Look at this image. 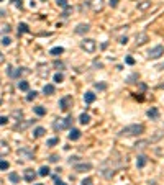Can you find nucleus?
I'll return each mask as SVG.
<instances>
[{
  "label": "nucleus",
  "instance_id": "obj_1",
  "mask_svg": "<svg viewBox=\"0 0 164 185\" xmlns=\"http://www.w3.org/2000/svg\"><path fill=\"white\" fill-rule=\"evenodd\" d=\"M144 131V126L143 125H130V126H125L123 130H120L118 134L120 136H138Z\"/></svg>",
  "mask_w": 164,
  "mask_h": 185
},
{
  "label": "nucleus",
  "instance_id": "obj_2",
  "mask_svg": "<svg viewBox=\"0 0 164 185\" xmlns=\"http://www.w3.org/2000/svg\"><path fill=\"white\" fill-rule=\"evenodd\" d=\"M71 125H72V116H67V118H57L53 123V128H54V131H62L66 128H71Z\"/></svg>",
  "mask_w": 164,
  "mask_h": 185
},
{
  "label": "nucleus",
  "instance_id": "obj_3",
  "mask_svg": "<svg viewBox=\"0 0 164 185\" xmlns=\"http://www.w3.org/2000/svg\"><path fill=\"white\" fill-rule=\"evenodd\" d=\"M81 48L85 51V53L92 54L94 51L97 49V43H95V40H90V38H87V40H85V38H84V40L81 41Z\"/></svg>",
  "mask_w": 164,
  "mask_h": 185
},
{
  "label": "nucleus",
  "instance_id": "obj_4",
  "mask_svg": "<svg viewBox=\"0 0 164 185\" xmlns=\"http://www.w3.org/2000/svg\"><path fill=\"white\" fill-rule=\"evenodd\" d=\"M163 54H164V46L158 44V46H154V48H151V49H149L148 57H149V59H159Z\"/></svg>",
  "mask_w": 164,
  "mask_h": 185
},
{
  "label": "nucleus",
  "instance_id": "obj_5",
  "mask_svg": "<svg viewBox=\"0 0 164 185\" xmlns=\"http://www.w3.org/2000/svg\"><path fill=\"white\" fill-rule=\"evenodd\" d=\"M72 97L71 95H66V97H62L61 100H59V108H61L62 111H67L69 108L72 106Z\"/></svg>",
  "mask_w": 164,
  "mask_h": 185
},
{
  "label": "nucleus",
  "instance_id": "obj_6",
  "mask_svg": "<svg viewBox=\"0 0 164 185\" xmlns=\"http://www.w3.org/2000/svg\"><path fill=\"white\" fill-rule=\"evenodd\" d=\"M18 156H20V159H33V151L28 149V147H20L18 149Z\"/></svg>",
  "mask_w": 164,
  "mask_h": 185
},
{
  "label": "nucleus",
  "instance_id": "obj_7",
  "mask_svg": "<svg viewBox=\"0 0 164 185\" xmlns=\"http://www.w3.org/2000/svg\"><path fill=\"white\" fill-rule=\"evenodd\" d=\"M35 121L36 120H30V121H23V120H21V121H18V123L13 126V130H15V131H23V130H26L30 125H33Z\"/></svg>",
  "mask_w": 164,
  "mask_h": 185
},
{
  "label": "nucleus",
  "instance_id": "obj_8",
  "mask_svg": "<svg viewBox=\"0 0 164 185\" xmlns=\"http://www.w3.org/2000/svg\"><path fill=\"white\" fill-rule=\"evenodd\" d=\"M92 169V164L90 162H81V164H76L74 165V170L76 172H87V170Z\"/></svg>",
  "mask_w": 164,
  "mask_h": 185
},
{
  "label": "nucleus",
  "instance_id": "obj_9",
  "mask_svg": "<svg viewBox=\"0 0 164 185\" xmlns=\"http://www.w3.org/2000/svg\"><path fill=\"white\" fill-rule=\"evenodd\" d=\"M89 30H90V26H89L87 23H79L74 31H76V35H85Z\"/></svg>",
  "mask_w": 164,
  "mask_h": 185
},
{
  "label": "nucleus",
  "instance_id": "obj_10",
  "mask_svg": "<svg viewBox=\"0 0 164 185\" xmlns=\"http://www.w3.org/2000/svg\"><path fill=\"white\" fill-rule=\"evenodd\" d=\"M136 8H138V10H141V12H146V10H149V8H151V2H149V0L138 2V3H136Z\"/></svg>",
  "mask_w": 164,
  "mask_h": 185
},
{
  "label": "nucleus",
  "instance_id": "obj_11",
  "mask_svg": "<svg viewBox=\"0 0 164 185\" xmlns=\"http://www.w3.org/2000/svg\"><path fill=\"white\" fill-rule=\"evenodd\" d=\"M146 115H148V118H151V120H158L159 118V110L156 106H151V108L146 111Z\"/></svg>",
  "mask_w": 164,
  "mask_h": 185
},
{
  "label": "nucleus",
  "instance_id": "obj_12",
  "mask_svg": "<svg viewBox=\"0 0 164 185\" xmlns=\"http://www.w3.org/2000/svg\"><path fill=\"white\" fill-rule=\"evenodd\" d=\"M103 5V0H87V7H94L95 10H100Z\"/></svg>",
  "mask_w": 164,
  "mask_h": 185
},
{
  "label": "nucleus",
  "instance_id": "obj_13",
  "mask_svg": "<svg viewBox=\"0 0 164 185\" xmlns=\"http://www.w3.org/2000/svg\"><path fill=\"white\" fill-rule=\"evenodd\" d=\"M81 130H77V128H72L71 133H69V139L71 141H77V139H81Z\"/></svg>",
  "mask_w": 164,
  "mask_h": 185
},
{
  "label": "nucleus",
  "instance_id": "obj_14",
  "mask_svg": "<svg viewBox=\"0 0 164 185\" xmlns=\"http://www.w3.org/2000/svg\"><path fill=\"white\" fill-rule=\"evenodd\" d=\"M36 175H38V174H35V170H31V169H26L25 170V180H26V182H30V184L36 179Z\"/></svg>",
  "mask_w": 164,
  "mask_h": 185
},
{
  "label": "nucleus",
  "instance_id": "obj_15",
  "mask_svg": "<svg viewBox=\"0 0 164 185\" xmlns=\"http://www.w3.org/2000/svg\"><path fill=\"white\" fill-rule=\"evenodd\" d=\"M84 102L85 103H94L95 102V94L94 92H85L84 94Z\"/></svg>",
  "mask_w": 164,
  "mask_h": 185
},
{
  "label": "nucleus",
  "instance_id": "obj_16",
  "mask_svg": "<svg viewBox=\"0 0 164 185\" xmlns=\"http://www.w3.org/2000/svg\"><path fill=\"white\" fill-rule=\"evenodd\" d=\"M148 41V35L146 33H138L136 35V44H144Z\"/></svg>",
  "mask_w": 164,
  "mask_h": 185
},
{
  "label": "nucleus",
  "instance_id": "obj_17",
  "mask_svg": "<svg viewBox=\"0 0 164 185\" xmlns=\"http://www.w3.org/2000/svg\"><path fill=\"white\" fill-rule=\"evenodd\" d=\"M23 33H30V26L26 23H18V36L23 35Z\"/></svg>",
  "mask_w": 164,
  "mask_h": 185
},
{
  "label": "nucleus",
  "instance_id": "obj_18",
  "mask_svg": "<svg viewBox=\"0 0 164 185\" xmlns=\"http://www.w3.org/2000/svg\"><path fill=\"white\" fill-rule=\"evenodd\" d=\"M148 159H146V156H138V159H136V165H138V169H143L144 165H146Z\"/></svg>",
  "mask_w": 164,
  "mask_h": 185
},
{
  "label": "nucleus",
  "instance_id": "obj_19",
  "mask_svg": "<svg viewBox=\"0 0 164 185\" xmlns=\"http://www.w3.org/2000/svg\"><path fill=\"white\" fill-rule=\"evenodd\" d=\"M62 53H64V48H62V46H56V48H53V49L49 51V54L54 56V57L59 56V54H62Z\"/></svg>",
  "mask_w": 164,
  "mask_h": 185
},
{
  "label": "nucleus",
  "instance_id": "obj_20",
  "mask_svg": "<svg viewBox=\"0 0 164 185\" xmlns=\"http://www.w3.org/2000/svg\"><path fill=\"white\" fill-rule=\"evenodd\" d=\"M43 92H44L46 95H53V94H54V85H53V84H46L44 87H43Z\"/></svg>",
  "mask_w": 164,
  "mask_h": 185
},
{
  "label": "nucleus",
  "instance_id": "obj_21",
  "mask_svg": "<svg viewBox=\"0 0 164 185\" xmlns=\"http://www.w3.org/2000/svg\"><path fill=\"white\" fill-rule=\"evenodd\" d=\"M79 121H81L82 125H89V123H90V115H89V113H82V115L79 116Z\"/></svg>",
  "mask_w": 164,
  "mask_h": 185
},
{
  "label": "nucleus",
  "instance_id": "obj_22",
  "mask_svg": "<svg viewBox=\"0 0 164 185\" xmlns=\"http://www.w3.org/2000/svg\"><path fill=\"white\" fill-rule=\"evenodd\" d=\"M44 133H46V130L41 128V126H38V128L33 131V136H35V138H41V136H44Z\"/></svg>",
  "mask_w": 164,
  "mask_h": 185
},
{
  "label": "nucleus",
  "instance_id": "obj_23",
  "mask_svg": "<svg viewBox=\"0 0 164 185\" xmlns=\"http://www.w3.org/2000/svg\"><path fill=\"white\" fill-rule=\"evenodd\" d=\"M33 110H35V113H36V115H38V116H43V115H46V108H44V106H41V105L35 106Z\"/></svg>",
  "mask_w": 164,
  "mask_h": 185
},
{
  "label": "nucleus",
  "instance_id": "obj_24",
  "mask_svg": "<svg viewBox=\"0 0 164 185\" xmlns=\"http://www.w3.org/2000/svg\"><path fill=\"white\" fill-rule=\"evenodd\" d=\"M8 179H10L12 184H18L20 182V175L16 174V172H10V175H8Z\"/></svg>",
  "mask_w": 164,
  "mask_h": 185
},
{
  "label": "nucleus",
  "instance_id": "obj_25",
  "mask_svg": "<svg viewBox=\"0 0 164 185\" xmlns=\"http://www.w3.org/2000/svg\"><path fill=\"white\" fill-rule=\"evenodd\" d=\"M18 89L23 90V92H28V90H30V84H28L26 80H21V82H18Z\"/></svg>",
  "mask_w": 164,
  "mask_h": 185
},
{
  "label": "nucleus",
  "instance_id": "obj_26",
  "mask_svg": "<svg viewBox=\"0 0 164 185\" xmlns=\"http://www.w3.org/2000/svg\"><path fill=\"white\" fill-rule=\"evenodd\" d=\"M8 144H5L3 141H0V156H3V154H8Z\"/></svg>",
  "mask_w": 164,
  "mask_h": 185
},
{
  "label": "nucleus",
  "instance_id": "obj_27",
  "mask_svg": "<svg viewBox=\"0 0 164 185\" xmlns=\"http://www.w3.org/2000/svg\"><path fill=\"white\" fill-rule=\"evenodd\" d=\"M49 172H51V170H49V167H48V165H43V167L40 169V172H38V175H41V177H46V175H49Z\"/></svg>",
  "mask_w": 164,
  "mask_h": 185
},
{
  "label": "nucleus",
  "instance_id": "obj_28",
  "mask_svg": "<svg viewBox=\"0 0 164 185\" xmlns=\"http://www.w3.org/2000/svg\"><path fill=\"white\" fill-rule=\"evenodd\" d=\"M10 25H8V23H0V33H2V35H3V33H10Z\"/></svg>",
  "mask_w": 164,
  "mask_h": 185
},
{
  "label": "nucleus",
  "instance_id": "obj_29",
  "mask_svg": "<svg viewBox=\"0 0 164 185\" xmlns=\"http://www.w3.org/2000/svg\"><path fill=\"white\" fill-rule=\"evenodd\" d=\"M36 97H38V92H36V90H31V92H28V95H26V100H28V102H33Z\"/></svg>",
  "mask_w": 164,
  "mask_h": 185
},
{
  "label": "nucleus",
  "instance_id": "obj_30",
  "mask_svg": "<svg viewBox=\"0 0 164 185\" xmlns=\"http://www.w3.org/2000/svg\"><path fill=\"white\" fill-rule=\"evenodd\" d=\"M12 116H13V118H16L18 121H21V118H23V111H21V110H15L13 113H12Z\"/></svg>",
  "mask_w": 164,
  "mask_h": 185
},
{
  "label": "nucleus",
  "instance_id": "obj_31",
  "mask_svg": "<svg viewBox=\"0 0 164 185\" xmlns=\"http://www.w3.org/2000/svg\"><path fill=\"white\" fill-rule=\"evenodd\" d=\"M10 167V164H8V160L5 159H0V170H7Z\"/></svg>",
  "mask_w": 164,
  "mask_h": 185
},
{
  "label": "nucleus",
  "instance_id": "obj_32",
  "mask_svg": "<svg viewBox=\"0 0 164 185\" xmlns=\"http://www.w3.org/2000/svg\"><path fill=\"white\" fill-rule=\"evenodd\" d=\"M62 80H64V75H62L61 72H57V74H54V82H56V84H61Z\"/></svg>",
  "mask_w": 164,
  "mask_h": 185
},
{
  "label": "nucleus",
  "instance_id": "obj_33",
  "mask_svg": "<svg viewBox=\"0 0 164 185\" xmlns=\"http://www.w3.org/2000/svg\"><path fill=\"white\" fill-rule=\"evenodd\" d=\"M71 12H72V7L67 5L66 8H64V12H62V18H67V16L71 15Z\"/></svg>",
  "mask_w": 164,
  "mask_h": 185
},
{
  "label": "nucleus",
  "instance_id": "obj_34",
  "mask_svg": "<svg viewBox=\"0 0 164 185\" xmlns=\"http://www.w3.org/2000/svg\"><path fill=\"white\" fill-rule=\"evenodd\" d=\"M2 44H3V46H10L12 44V40L8 38V36H3V38H2Z\"/></svg>",
  "mask_w": 164,
  "mask_h": 185
},
{
  "label": "nucleus",
  "instance_id": "obj_35",
  "mask_svg": "<svg viewBox=\"0 0 164 185\" xmlns=\"http://www.w3.org/2000/svg\"><path fill=\"white\" fill-rule=\"evenodd\" d=\"M56 3H57V7H62V8H66L69 3H67V0H56Z\"/></svg>",
  "mask_w": 164,
  "mask_h": 185
},
{
  "label": "nucleus",
  "instance_id": "obj_36",
  "mask_svg": "<svg viewBox=\"0 0 164 185\" xmlns=\"http://www.w3.org/2000/svg\"><path fill=\"white\" fill-rule=\"evenodd\" d=\"M57 143H59L57 138H51V139H48V146H56Z\"/></svg>",
  "mask_w": 164,
  "mask_h": 185
},
{
  "label": "nucleus",
  "instance_id": "obj_37",
  "mask_svg": "<svg viewBox=\"0 0 164 185\" xmlns=\"http://www.w3.org/2000/svg\"><path fill=\"white\" fill-rule=\"evenodd\" d=\"M40 74L44 77V75H48V66H41V69H40Z\"/></svg>",
  "mask_w": 164,
  "mask_h": 185
},
{
  "label": "nucleus",
  "instance_id": "obj_38",
  "mask_svg": "<svg viewBox=\"0 0 164 185\" xmlns=\"http://www.w3.org/2000/svg\"><path fill=\"white\" fill-rule=\"evenodd\" d=\"M94 182H92V179H90V177H87V179H84L82 180V184L81 185H92Z\"/></svg>",
  "mask_w": 164,
  "mask_h": 185
},
{
  "label": "nucleus",
  "instance_id": "obj_39",
  "mask_svg": "<svg viewBox=\"0 0 164 185\" xmlns=\"http://www.w3.org/2000/svg\"><path fill=\"white\" fill-rule=\"evenodd\" d=\"M94 87H95L97 90H105V89H107V85H105V84H95Z\"/></svg>",
  "mask_w": 164,
  "mask_h": 185
},
{
  "label": "nucleus",
  "instance_id": "obj_40",
  "mask_svg": "<svg viewBox=\"0 0 164 185\" xmlns=\"http://www.w3.org/2000/svg\"><path fill=\"white\" fill-rule=\"evenodd\" d=\"M125 62H126V64H130V66H133V64H135V59L131 57V56H128V57L125 59Z\"/></svg>",
  "mask_w": 164,
  "mask_h": 185
},
{
  "label": "nucleus",
  "instance_id": "obj_41",
  "mask_svg": "<svg viewBox=\"0 0 164 185\" xmlns=\"http://www.w3.org/2000/svg\"><path fill=\"white\" fill-rule=\"evenodd\" d=\"M7 121H8V118H7V116H0V126L7 125Z\"/></svg>",
  "mask_w": 164,
  "mask_h": 185
},
{
  "label": "nucleus",
  "instance_id": "obj_42",
  "mask_svg": "<svg viewBox=\"0 0 164 185\" xmlns=\"http://www.w3.org/2000/svg\"><path fill=\"white\" fill-rule=\"evenodd\" d=\"M118 2H120V0H108L110 7H113V8H115V7H118Z\"/></svg>",
  "mask_w": 164,
  "mask_h": 185
},
{
  "label": "nucleus",
  "instance_id": "obj_43",
  "mask_svg": "<svg viewBox=\"0 0 164 185\" xmlns=\"http://www.w3.org/2000/svg\"><path fill=\"white\" fill-rule=\"evenodd\" d=\"M54 66H56V69H64V64H62L61 61H56V62H54Z\"/></svg>",
  "mask_w": 164,
  "mask_h": 185
},
{
  "label": "nucleus",
  "instance_id": "obj_44",
  "mask_svg": "<svg viewBox=\"0 0 164 185\" xmlns=\"http://www.w3.org/2000/svg\"><path fill=\"white\" fill-rule=\"evenodd\" d=\"M57 160H59V156H54V154H53L51 157H49V162H57Z\"/></svg>",
  "mask_w": 164,
  "mask_h": 185
},
{
  "label": "nucleus",
  "instance_id": "obj_45",
  "mask_svg": "<svg viewBox=\"0 0 164 185\" xmlns=\"http://www.w3.org/2000/svg\"><path fill=\"white\" fill-rule=\"evenodd\" d=\"M12 2H13V3H15V5L18 7V8H21V7H23V3H21V0H12Z\"/></svg>",
  "mask_w": 164,
  "mask_h": 185
},
{
  "label": "nucleus",
  "instance_id": "obj_46",
  "mask_svg": "<svg viewBox=\"0 0 164 185\" xmlns=\"http://www.w3.org/2000/svg\"><path fill=\"white\" fill-rule=\"evenodd\" d=\"M135 79H138V74H133L128 77V82H135Z\"/></svg>",
  "mask_w": 164,
  "mask_h": 185
},
{
  "label": "nucleus",
  "instance_id": "obj_47",
  "mask_svg": "<svg viewBox=\"0 0 164 185\" xmlns=\"http://www.w3.org/2000/svg\"><path fill=\"white\" fill-rule=\"evenodd\" d=\"M120 43H122V44H126V43H128V38H126V36H122V38H120Z\"/></svg>",
  "mask_w": 164,
  "mask_h": 185
},
{
  "label": "nucleus",
  "instance_id": "obj_48",
  "mask_svg": "<svg viewBox=\"0 0 164 185\" xmlns=\"http://www.w3.org/2000/svg\"><path fill=\"white\" fill-rule=\"evenodd\" d=\"M56 185H66L64 182H61V180H56Z\"/></svg>",
  "mask_w": 164,
  "mask_h": 185
},
{
  "label": "nucleus",
  "instance_id": "obj_49",
  "mask_svg": "<svg viewBox=\"0 0 164 185\" xmlns=\"http://www.w3.org/2000/svg\"><path fill=\"white\" fill-rule=\"evenodd\" d=\"M35 185H43V184H35Z\"/></svg>",
  "mask_w": 164,
  "mask_h": 185
},
{
  "label": "nucleus",
  "instance_id": "obj_50",
  "mask_svg": "<svg viewBox=\"0 0 164 185\" xmlns=\"http://www.w3.org/2000/svg\"><path fill=\"white\" fill-rule=\"evenodd\" d=\"M0 59H2V53H0Z\"/></svg>",
  "mask_w": 164,
  "mask_h": 185
},
{
  "label": "nucleus",
  "instance_id": "obj_51",
  "mask_svg": "<svg viewBox=\"0 0 164 185\" xmlns=\"http://www.w3.org/2000/svg\"><path fill=\"white\" fill-rule=\"evenodd\" d=\"M0 2H3V0H0Z\"/></svg>",
  "mask_w": 164,
  "mask_h": 185
}]
</instances>
